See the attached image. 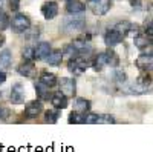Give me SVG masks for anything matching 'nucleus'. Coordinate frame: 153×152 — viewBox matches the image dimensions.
Masks as SVG:
<instances>
[{
  "instance_id": "1",
  "label": "nucleus",
  "mask_w": 153,
  "mask_h": 152,
  "mask_svg": "<svg viewBox=\"0 0 153 152\" xmlns=\"http://www.w3.org/2000/svg\"><path fill=\"white\" fill-rule=\"evenodd\" d=\"M9 25H11L12 31L20 34V32H25V31H28L31 28V20L26 16L19 14V16H16L14 19H12V22H9Z\"/></svg>"
},
{
  "instance_id": "2",
  "label": "nucleus",
  "mask_w": 153,
  "mask_h": 152,
  "mask_svg": "<svg viewBox=\"0 0 153 152\" xmlns=\"http://www.w3.org/2000/svg\"><path fill=\"white\" fill-rule=\"evenodd\" d=\"M112 6V0H89V8L95 16H104Z\"/></svg>"
},
{
  "instance_id": "3",
  "label": "nucleus",
  "mask_w": 153,
  "mask_h": 152,
  "mask_svg": "<svg viewBox=\"0 0 153 152\" xmlns=\"http://www.w3.org/2000/svg\"><path fill=\"white\" fill-rule=\"evenodd\" d=\"M86 25V20L84 19H80V17H71V19H66L63 22V29L66 32H72V31H80L84 28Z\"/></svg>"
},
{
  "instance_id": "4",
  "label": "nucleus",
  "mask_w": 153,
  "mask_h": 152,
  "mask_svg": "<svg viewBox=\"0 0 153 152\" xmlns=\"http://www.w3.org/2000/svg\"><path fill=\"white\" fill-rule=\"evenodd\" d=\"M89 66H91V63H89L87 60H84V58H81V57H75L74 60L69 61V71L74 72L75 75L83 74Z\"/></svg>"
},
{
  "instance_id": "5",
  "label": "nucleus",
  "mask_w": 153,
  "mask_h": 152,
  "mask_svg": "<svg viewBox=\"0 0 153 152\" xmlns=\"http://www.w3.org/2000/svg\"><path fill=\"white\" fill-rule=\"evenodd\" d=\"M60 91L66 97H74L76 92V82L75 79H63L60 83Z\"/></svg>"
},
{
  "instance_id": "6",
  "label": "nucleus",
  "mask_w": 153,
  "mask_h": 152,
  "mask_svg": "<svg viewBox=\"0 0 153 152\" xmlns=\"http://www.w3.org/2000/svg\"><path fill=\"white\" fill-rule=\"evenodd\" d=\"M11 101L14 105H20V103H23L25 101V98H26V92H25V88H23V85H20V83H17V85H14L11 88Z\"/></svg>"
},
{
  "instance_id": "7",
  "label": "nucleus",
  "mask_w": 153,
  "mask_h": 152,
  "mask_svg": "<svg viewBox=\"0 0 153 152\" xmlns=\"http://www.w3.org/2000/svg\"><path fill=\"white\" fill-rule=\"evenodd\" d=\"M42 12H43V17L46 20H52L58 14V5L55 2H46L42 6Z\"/></svg>"
},
{
  "instance_id": "8",
  "label": "nucleus",
  "mask_w": 153,
  "mask_h": 152,
  "mask_svg": "<svg viewBox=\"0 0 153 152\" xmlns=\"http://www.w3.org/2000/svg\"><path fill=\"white\" fill-rule=\"evenodd\" d=\"M42 109H43V103H42L40 100L31 101V103L26 106V109H25V114H23V115L26 117V118H34V117H37L38 114L42 112Z\"/></svg>"
},
{
  "instance_id": "9",
  "label": "nucleus",
  "mask_w": 153,
  "mask_h": 152,
  "mask_svg": "<svg viewBox=\"0 0 153 152\" xmlns=\"http://www.w3.org/2000/svg\"><path fill=\"white\" fill-rule=\"evenodd\" d=\"M51 52V45L48 42H42V43H38L37 48L34 49V58L37 60H43L48 57V54Z\"/></svg>"
},
{
  "instance_id": "10",
  "label": "nucleus",
  "mask_w": 153,
  "mask_h": 152,
  "mask_svg": "<svg viewBox=\"0 0 153 152\" xmlns=\"http://www.w3.org/2000/svg\"><path fill=\"white\" fill-rule=\"evenodd\" d=\"M123 37H124V35L120 34L117 29H110V31L106 34V37H104V42H106L107 46H117L118 43H121Z\"/></svg>"
},
{
  "instance_id": "11",
  "label": "nucleus",
  "mask_w": 153,
  "mask_h": 152,
  "mask_svg": "<svg viewBox=\"0 0 153 152\" xmlns=\"http://www.w3.org/2000/svg\"><path fill=\"white\" fill-rule=\"evenodd\" d=\"M17 71H19L20 75L28 77V79H32V77H35V75H37V69H35V66L32 65L31 61H26V63H23V65H20Z\"/></svg>"
},
{
  "instance_id": "12",
  "label": "nucleus",
  "mask_w": 153,
  "mask_h": 152,
  "mask_svg": "<svg viewBox=\"0 0 153 152\" xmlns=\"http://www.w3.org/2000/svg\"><path fill=\"white\" fill-rule=\"evenodd\" d=\"M86 9V5L83 2H80V0H68V5H66V11L69 12V14H80V12H83Z\"/></svg>"
},
{
  "instance_id": "13",
  "label": "nucleus",
  "mask_w": 153,
  "mask_h": 152,
  "mask_svg": "<svg viewBox=\"0 0 153 152\" xmlns=\"http://www.w3.org/2000/svg\"><path fill=\"white\" fill-rule=\"evenodd\" d=\"M51 101H52V105L55 109H65L68 108V97L63 95L61 92L60 94H54L52 97H51Z\"/></svg>"
},
{
  "instance_id": "14",
  "label": "nucleus",
  "mask_w": 153,
  "mask_h": 152,
  "mask_svg": "<svg viewBox=\"0 0 153 152\" xmlns=\"http://www.w3.org/2000/svg\"><path fill=\"white\" fill-rule=\"evenodd\" d=\"M63 51H51L46 57V61L49 63L51 66H58L60 63L63 61Z\"/></svg>"
},
{
  "instance_id": "15",
  "label": "nucleus",
  "mask_w": 153,
  "mask_h": 152,
  "mask_svg": "<svg viewBox=\"0 0 153 152\" xmlns=\"http://www.w3.org/2000/svg\"><path fill=\"white\" fill-rule=\"evenodd\" d=\"M74 108L76 112H80V114H86L89 109H91V101L86 100V98H75L74 101Z\"/></svg>"
},
{
  "instance_id": "16",
  "label": "nucleus",
  "mask_w": 153,
  "mask_h": 152,
  "mask_svg": "<svg viewBox=\"0 0 153 152\" xmlns=\"http://www.w3.org/2000/svg\"><path fill=\"white\" fill-rule=\"evenodd\" d=\"M136 66L139 69H150L152 68V54H143L136 58Z\"/></svg>"
},
{
  "instance_id": "17",
  "label": "nucleus",
  "mask_w": 153,
  "mask_h": 152,
  "mask_svg": "<svg viewBox=\"0 0 153 152\" xmlns=\"http://www.w3.org/2000/svg\"><path fill=\"white\" fill-rule=\"evenodd\" d=\"M35 92H37V95L40 97L42 100H48V98L51 97V91H49V86L43 85L42 82L35 83Z\"/></svg>"
},
{
  "instance_id": "18",
  "label": "nucleus",
  "mask_w": 153,
  "mask_h": 152,
  "mask_svg": "<svg viewBox=\"0 0 153 152\" xmlns=\"http://www.w3.org/2000/svg\"><path fill=\"white\" fill-rule=\"evenodd\" d=\"M126 92L129 94H149L150 92V88H147V85L143 83H138V85H132L126 89Z\"/></svg>"
},
{
  "instance_id": "19",
  "label": "nucleus",
  "mask_w": 153,
  "mask_h": 152,
  "mask_svg": "<svg viewBox=\"0 0 153 152\" xmlns=\"http://www.w3.org/2000/svg\"><path fill=\"white\" fill-rule=\"evenodd\" d=\"M40 82H42L43 85L49 86V88H52V86H55V85L58 83L55 74H51V72H43L42 77H40Z\"/></svg>"
},
{
  "instance_id": "20",
  "label": "nucleus",
  "mask_w": 153,
  "mask_h": 152,
  "mask_svg": "<svg viewBox=\"0 0 153 152\" xmlns=\"http://www.w3.org/2000/svg\"><path fill=\"white\" fill-rule=\"evenodd\" d=\"M11 61H12V54L9 49H3L0 52V66L3 68H9L11 66Z\"/></svg>"
},
{
  "instance_id": "21",
  "label": "nucleus",
  "mask_w": 153,
  "mask_h": 152,
  "mask_svg": "<svg viewBox=\"0 0 153 152\" xmlns=\"http://www.w3.org/2000/svg\"><path fill=\"white\" fill-rule=\"evenodd\" d=\"M150 45H152V37H147V35H136L135 37V46L136 48L144 49Z\"/></svg>"
},
{
  "instance_id": "22",
  "label": "nucleus",
  "mask_w": 153,
  "mask_h": 152,
  "mask_svg": "<svg viewBox=\"0 0 153 152\" xmlns=\"http://www.w3.org/2000/svg\"><path fill=\"white\" fill-rule=\"evenodd\" d=\"M106 65H107V52L98 54V57H97L95 61H94L95 71H101V69H103V66H106Z\"/></svg>"
},
{
  "instance_id": "23",
  "label": "nucleus",
  "mask_w": 153,
  "mask_h": 152,
  "mask_svg": "<svg viewBox=\"0 0 153 152\" xmlns=\"http://www.w3.org/2000/svg\"><path fill=\"white\" fill-rule=\"evenodd\" d=\"M113 29H117L120 34L126 35L127 32H129V31L132 29V25H130L129 22H121V23H118V25H117V26H115Z\"/></svg>"
},
{
  "instance_id": "24",
  "label": "nucleus",
  "mask_w": 153,
  "mask_h": 152,
  "mask_svg": "<svg viewBox=\"0 0 153 152\" xmlns=\"http://www.w3.org/2000/svg\"><path fill=\"white\" fill-rule=\"evenodd\" d=\"M69 123H84V115L83 114H80V112H71L69 114Z\"/></svg>"
},
{
  "instance_id": "25",
  "label": "nucleus",
  "mask_w": 153,
  "mask_h": 152,
  "mask_svg": "<svg viewBox=\"0 0 153 152\" xmlns=\"http://www.w3.org/2000/svg\"><path fill=\"white\" fill-rule=\"evenodd\" d=\"M58 109H55V111H48L46 112V117H45V121L46 123H55L57 120H58Z\"/></svg>"
},
{
  "instance_id": "26",
  "label": "nucleus",
  "mask_w": 153,
  "mask_h": 152,
  "mask_svg": "<svg viewBox=\"0 0 153 152\" xmlns=\"http://www.w3.org/2000/svg\"><path fill=\"white\" fill-rule=\"evenodd\" d=\"M8 26H9V17L6 12L0 11V31H5Z\"/></svg>"
},
{
  "instance_id": "27",
  "label": "nucleus",
  "mask_w": 153,
  "mask_h": 152,
  "mask_svg": "<svg viewBox=\"0 0 153 152\" xmlns=\"http://www.w3.org/2000/svg\"><path fill=\"white\" fill-rule=\"evenodd\" d=\"M22 55H23L25 60L31 61V60L34 58V49H32V48H25V49H23V52H22Z\"/></svg>"
},
{
  "instance_id": "28",
  "label": "nucleus",
  "mask_w": 153,
  "mask_h": 152,
  "mask_svg": "<svg viewBox=\"0 0 153 152\" xmlns=\"http://www.w3.org/2000/svg\"><path fill=\"white\" fill-rule=\"evenodd\" d=\"M98 123H115V118L112 115H100Z\"/></svg>"
},
{
  "instance_id": "29",
  "label": "nucleus",
  "mask_w": 153,
  "mask_h": 152,
  "mask_svg": "<svg viewBox=\"0 0 153 152\" xmlns=\"http://www.w3.org/2000/svg\"><path fill=\"white\" fill-rule=\"evenodd\" d=\"M115 79H117L118 82H126V74L123 71H117L115 72Z\"/></svg>"
},
{
  "instance_id": "30",
  "label": "nucleus",
  "mask_w": 153,
  "mask_h": 152,
  "mask_svg": "<svg viewBox=\"0 0 153 152\" xmlns=\"http://www.w3.org/2000/svg\"><path fill=\"white\" fill-rule=\"evenodd\" d=\"M9 6L12 11H17L19 6H20V0H9Z\"/></svg>"
},
{
  "instance_id": "31",
  "label": "nucleus",
  "mask_w": 153,
  "mask_h": 152,
  "mask_svg": "<svg viewBox=\"0 0 153 152\" xmlns=\"http://www.w3.org/2000/svg\"><path fill=\"white\" fill-rule=\"evenodd\" d=\"M5 80H6V74L0 71V83H5Z\"/></svg>"
},
{
  "instance_id": "32",
  "label": "nucleus",
  "mask_w": 153,
  "mask_h": 152,
  "mask_svg": "<svg viewBox=\"0 0 153 152\" xmlns=\"http://www.w3.org/2000/svg\"><path fill=\"white\" fill-rule=\"evenodd\" d=\"M3 43H5V37H3V35H0V46H2Z\"/></svg>"
},
{
  "instance_id": "33",
  "label": "nucleus",
  "mask_w": 153,
  "mask_h": 152,
  "mask_svg": "<svg viewBox=\"0 0 153 152\" xmlns=\"http://www.w3.org/2000/svg\"><path fill=\"white\" fill-rule=\"evenodd\" d=\"M0 9H2V2H0Z\"/></svg>"
}]
</instances>
